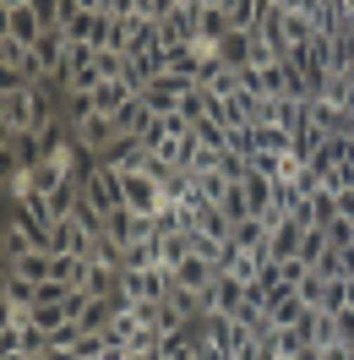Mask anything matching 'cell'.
<instances>
[{"mask_svg":"<svg viewBox=\"0 0 354 360\" xmlns=\"http://www.w3.org/2000/svg\"><path fill=\"white\" fill-rule=\"evenodd\" d=\"M262 6H267V0H223V11H229V22H235V27H256Z\"/></svg>","mask_w":354,"mask_h":360,"instance_id":"7402d4cb","label":"cell"},{"mask_svg":"<svg viewBox=\"0 0 354 360\" xmlns=\"http://www.w3.org/2000/svg\"><path fill=\"white\" fill-rule=\"evenodd\" d=\"M49 268H55V251H27L17 262H6V273H22L27 284H49Z\"/></svg>","mask_w":354,"mask_h":360,"instance_id":"9a60e30c","label":"cell"},{"mask_svg":"<svg viewBox=\"0 0 354 360\" xmlns=\"http://www.w3.org/2000/svg\"><path fill=\"white\" fill-rule=\"evenodd\" d=\"M82 197H88L98 213H114V207H126V202H120V175H114V169H104V164H93L88 175H82Z\"/></svg>","mask_w":354,"mask_h":360,"instance_id":"52a82bcc","label":"cell"},{"mask_svg":"<svg viewBox=\"0 0 354 360\" xmlns=\"http://www.w3.org/2000/svg\"><path fill=\"white\" fill-rule=\"evenodd\" d=\"M0 349L44 355V349H49V328H39V316H33V311H6V328H0Z\"/></svg>","mask_w":354,"mask_h":360,"instance_id":"6da1fadb","label":"cell"},{"mask_svg":"<svg viewBox=\"0 0 354 360\" xmlns=\"http://www.w3.org/2000/svg\"><path fill=\"white\" fill-rule=\"evenodd\" d=\"M88 295H120V268L93 262V273H88Z\"/></svg>","mask_w":354,"mask_h":360,"instance_id":"603a6c76","label":"cell"},{"mask_svg":"<svg viewBox=\"0 0 354 360\" xmlns=\"http://www.w3.org/2000/svg\"><path fill=\"white\" fill-rule=\"evenodd\" d=\"M310 110V126H322L327 136H343V104H332V98H306Z\"/></svg>","mask_w":354,"mask_h":360,"instance_id":"e0dca14e","label":"cell"},{"mask_svg":"<svg viewBox=\"0 0 354 360\" xmlns=\"http://www.w3.org/2000/svg\"><path fill=\"white\" fill-rule=\"evenodd\" d=\"M153 77H164V60H158V55H131V66H126V82L142 93L148 82H153Z\"/></svg>","mask_w":354,"mask_h":360,"instance_id":"d6986e66","label":"cell"},{"mask_svg":"<svg viewBox=\"0 0 354 360\" xmlns=\"http://www.w3.org/2000/svg\"><path fill=\"white\" fill-rule=\"evenodd\" d=\"M197 6H223V0H197Z\"/></svg>","mask_w":354,"mask_h":360,"instance_id":"83f0119b","label":"cell"},{"mask_svg":"<svg viewBox=\"0 0 354 360\" xmlns=\"http://www.w3.org/2000/svg\"><path fill=\"white\" fill-rule=\"evenodd\" d=\"M93 115H98L93 93H66V98H60V120H71V126H82V120H93Z\"/></svg>","mask_w":354,"mask_h":360,"instance_id":"44dd1931","label":"cell"},{"mask_svg":"<svg viewBox=\"0 0 354 360\" xmlns=\"http://www.w3.org/2000/svg\"><path fill=\"white\" fill-rule=\"evenodd\" d=\"M0 295H6V311H33L39 306V284H27L22 273H6Z\"/></svg>","mask_w":354,"mask_h":360,"instance_id":"5bb4252c","label":"cell"},{"mask_svg":"<svg viewBox=\"0 0 354 360\" xmlns=\"http://www.w3.org/2000/svg\"><path fill=\"white\" fill-rule=\"evenodd\" d=\"M44 131L33 126V131H0V164L6 169H33V164H44Z\"/></svg>","mask_w":354,"mask_h":360,"instance_id":"3957f363","label":"cell"},{"mask_svg":"<svg viewBox=\"0 0 354 360\" xmlns=\"http://www.w3.org/2000/svg\"><path fill=\"white\" fill-rule=\"evenodd\" d=\"M169 273H175V290H185V295H207V284L218 278V268H213L207 257H197V251H191L180 268H169Z\"/></svg>","mask_w":354,"mask_h":360,"instance_id":"7c38bea8","label":"cell"},{"mask_svg":"<svg viewBox=\"0 0 354 360\" xmlns=\"http://www.w3.org/2000/svg\"><path fill=\"white\" fill-rule=\"evenodd\" d=\"M120 295L126 300H169L175 295V273L169 268H126L120 273Z\"/></svg>","mask_w":354,"mask_h":360,"instance_id":"7a4b0ae2","label":"cell"},{"mask_svg":"<svg viewBox=\"0 0 354 360\" xmlns=\"http://www.w3.org/2000/svg\"><path fill=\"white\" fill-rule=\"evenodd\" d=\"M338 219H354V186H349V191H338Z\"/></svg>","mask_w":354,"mask_h":360,"instance_id":"484cf974","label":"cell"},{"mask_svg":"<svg viewBox=\"0 0 354 360\" xmlns=\"http://www.w3.org/2000/svg\"><path fill=\"white\" fill-rule=\"evenodd\" d=\"M213 55H218L229 71L251 66V60H256V27H229V33H223V44L213 49Z\"/></svg>","mask_w":354,"mask_h":360,"instance_id":"8fae6325","label":"cell"},{"mask_svg":"<svg viewBox=\"0 0 354 360\" xmlns=\"http://www.w3.org/2000/svg\"><path fill=\"white\" fill-rule=\"evenodd\" d=\"M131 98H136V88L126 82V77H114V82H98V88H93V104H98V115H114L120 104H131Z\"/></svg>","mask_w":354,"mask_h":360,"instance_id":"2e32d148","label":"cell"},{"mask_svg":"<svg viewBox=\"0 0 354 360\" xmlns=\"http://www.w3.org/2000/svg\"><path fill=\"white\" fill-rule=\"evenodd\" d=\"M191 88H197L191 77H175V71H164V77H153V82L142 88V104H148V110L164 120V115H175V110H180V98H185Z\"/></svg>","mask_w":354,"mask_h":360,"instance_id":"5b68a950","label":"cell"},{"mask_svg":"<svg viewBox=\"0 0 354 360\" xmlns=\"http://www.w3.org/2000/svg\"><path fill=\"white\" fill-rule=\"evenodd\" d=\"M245 202H251V213H273V180L267 175H245Z\"/></svg>","mask_w":354,"mask_h":360,"instance_id":"ffe728a7","label":"cell"},{"mask_svg":"<svg viewBox=\"0 0 354 360\" xmlns=\"http://www.w3.org/2000/svg\"><path fill=\"white\" fill-rule=\"evenodd\" d=\"M191 131H197V142H202V148H213V153H223V148H229V131H223L213 115H207V120H197Z\"/></svg>","mask_w":354,"mask_h":360,"instance_id":"cb8c5ba5","label":"cell"},{"mask_svg":"<svg viewBox=\"0 0 354 360\" xmlns=\"http://www.w3.org/2000/svg\"><path fill=\"white\" fill-rule=\"evenodd\" d=\"M27 251H39V246L27 240L22 219H6V229H0V257H6V262H17V257H27Z\"/></svg>","mask_w":354,"mask_h":360,"instance_id":"ac0fdd59","label":"cell"},{"mask_svg":"<svg viewBox=\"0 0 354 360\" xmlns=\"http://www.w3.org/2000/svg\"><path fill=\"white\" fill-rule=\"evenodd\" d=\"M114 175H120V202L153 219V213H158V202H164V186H158V180L148 175V169H114Z\"/></svg>","mask_w":354,"mask_h":360,"instance_id":"277c9868","label":"cell"},{"mask_svg":"<svg viewBox=\"0 0 354 360\" xmlns=\"http://www.w3.org/2000/svg\"><path fill=\"white\" fill-rule=\"evenodd\" d=\"M300 240H306V224H300V219H278L273 235H267L262 262H294V257H300Z\"/></svg>","mask_w":354,"mask_h":360,"instance_id":"ba28073f","label":"cell"},{"mask_svg":"<svg viewBox=\"0 0 354 360\" xmlns=\"http://www.w3.org/2000/svg\"><path fill=\"white\" fill-rule=\"evenodd\" d=\"M164 44H197V33H202V6L197 0H185V6H175L169 17H164Z\"/></svg>","mask_w":354,"mask_h":360,"instance_id":"30bf717a","label":"cell"},{"mask_svg":"<svg viewBox=\"0 0 354 360\" xmlns=\"http://www.w3.org/2000/svg\"><path fill=\"white\" fill-rule=\"evenodd\" d=\"M245 295H251V284L245 278H235V273H218L213 284H207V295H202V311L207 316H229L245 306Z\"/></svg>","mask_w":354,"mask_h":360,"instance_id":"8992f818","label":"cell"},{"mask_svg":"<svg viewBox=\"0 0 354 360\" xmlns=\"http://www.w3.org/2000/svg\"><path fill=\"white\" fill-rule=\"evenodd\" d=\"M300 333H306V344H316V349L343 344V333H338V311H310L306 322H300Z\"/></svg>","mask_w":354,"mask_h":360,"instance_id":"4fadbf2b","label":"cell"},{"mask_svg":"<svg viewBox=\"0 0 354 360\" xmlns=\"http://www.w3.org/2000/svg\"><path fill=\"white\" fill-rule=\"evenodd\" d=\"M44 17H39V11H33V6H17V11H0V33H6V39H17V44H39V39H44Z\"/></svg>","mask_w":354,"mask_h":360,"instance_id":"9c48e42d","label":"cell"},{"mask_svg":"<svg viewBox=\"0 0 354 360\" xmlns=\"http://www.w3.org/2000/svg\"><path fill=\"white\" fill-rule=\"evenodd\" d=\"M126 66H131V55H126V49H98V77H104V82L126 77Z\"/></svg>","mask_w":354,"mask_h":360,"instance_id":"d4e9b609","label":"cell"},{"mask_svg":"<svg viewBox=\"0 0 354 360\" xmlns=\"http://www.w3.org/2000/svg\"><path fill=\"white\" fill-rule=\"evenodd\" d=\"M343 136H354V104L343 110Z\"/></svg>","mask_w":354,"mask_h":360,"instance_id":"4316f807","label":"cell"}]
</instances>
